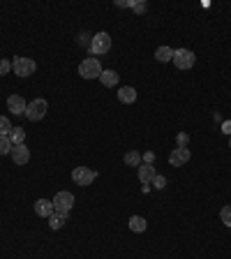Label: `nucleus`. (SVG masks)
<instances>
[{
	"label": "nucleus",
	"instance_id": "obj_1",
	"mask_svg": "<svg viewBox=\"0 0 231 259\" xmlns=\"http://www.w3.org/2000/svg\"><path fill=\"white\" fill-rule=\"evenodd\" d=\"M102 72H104L102 63H99L97 58H93V56L83 58V60L79 63V74L83 77V79H99Z\"/></svg>",
	"mask_w": 231,
	"mask_h": 259
},
{
	"label": "nucleus",
	"instance_id": "obj_2",
	"mask_svg": "<svg viewBox=\"0 0 231 259\" xmlns=\"http://www.w3.org/2000/svg\"><path fill=\"white\" fill-rule=\"evenodd\" d=\"M12 70H14V74H19V77H30V74H35L37 70V63L33 60V58H26V56H17L14 60H12Z\"/></svg>",
	"mask_w": 231,
	"mask_h": 259
},
{
	"label": "nucleus",
	"instance_id": "obj_3",
	"mask_svg": "<svg viewBox=\"0 0 231 259\" xmlns=\"http://www.w3.org/2000/svg\"><path fill=\"white\" fill-rule=\"evenodd\" d=\"M46 109H49V102H46V100H42V98L33 100V102H28L26 118L33 120V123H37V120H42V118L46 116Z\"/></svg>",
	"mask_w": 231,
	"mask_h": 259
},
{
	"label": "nucleus",
	"instance_id": "obj_4",
	"mask_svg": "<svg viewBox=\"0 0 231 259\" xmlns=\"http://www.w3.org/2000/svg\"><path fill=\"white\" fill-rule=\"evenodd\" d=\"M109 49H111V35H109V33H97V35H93L90 54L93 56H104V54H109Z\"/></svg>",
	"mask_w": 231,
	"mask_h": 259
},
{
	"label": "nucleus",
	"instance_id": "obj_5",
	"mask_svg": "<svg viewBox=\"0 0 231 259\" xmlns=\"http://www.w3.org/2000/svg\"><path fill=\"white\" fill-rule=\"evenodd\" d=\"M95 179H97V171L88 169V167H74V169H72V180H74L77 185H81V188H88Z\"/></svg>",
	"mask_w": 231,
	"mask_h": 259
},
{
	"label": "nucleus",
	"instance_id": "obj_6",
	"mask_svg": "<svg viewBox=\"0 0 231 259\" xmlns=\"http://www.w3.org/2000/svg\"><path fill=\"white\" fill-rule=\"evenodd\" d=\"M51 201H54L56 213H65V215H67L72 211V206H74V195H72V192H67V190H60V192H58Z\"/></svg>",
	"mask_w": 231,
	"mask_h": 259
},
{
	"label": "nucleus",
	"instance_id": "obj_7",
	"mask_svg": "<svg viewBox=\"0 0 231 259\" xmlns=\"http://www.w3.org/2000/svg\"><path fill=\"white\" fill-rule=\"evenodd\" d=\"M196 63V56L190 49H173V65L178 70H190Z\"/></svg>",
	"mask_w": 231,
	"mask_h": 259
},
{
	"label": "nucleus",
	"instance_id": "obj_8",
	"mask_svg": "<svg viewBox=\"0 0 231 259\" xmlns=\"http://www.w3.org/2000/svg\"><path fill=\"white\" fill-rule=\"evenodd\" d=\"M12 160H14V164H19V167H23V164H28L30 162V148H28L26 143H17V146H12Z\"/></svg>",
	"mask_w": 231,
	"mask_h": 259
},
{
	"label": "nucleus",
	"instance_id": "obj_9",
	"mask_svg": "<svg viewBox=\"0 0 231 259\" xmlns=\"http://www.w3.org/2000/svg\"><path fill=\"white\" fill-rule=\"evenodd\" d=\"M190 158H192V153H190V148H173L169 155V164L171 167H183V164H187L190 162Z\"/></svg>",
	"mask_w": 231,
	"mask_h": 259
},
{
	"label": "nucleus",
	"instance_id": "obj_10",
	"mask_svg": "<svg viewBox=\"0 0 231 259\" xmlns=\"http://www.w3.org/2000/svg\"><path fill=\"white\" fill-rule=\"evenodd\" d=\"M7 109L14 114V116H21V114H26L28 102L21 98V95H9L7 98Z\"/></svg>",
	"mask_w": 231,
	"mask_h": 259
},
{
	"label": "nucleus",
	"instance_id": "obj_11",
	"mask_svg": "<svg viewBox=\"0 0 231 259\" xmlns=\"http://www.w3.org/2000/svg\"><path fill=\"white\" fill-rule=\"evenodd\" d=\"M35 213L39 215V218H46V220H49V218L56 213L54 201H51V199H44V197H42V199H37V201H35Z\"/></svg>",
	"mask_w": 231,
	"mask_h": 259
},
{
	"label": "nucleus",
	"instance_id": "obj_12",
	"mask_svg": "<svg viewBox=\"0 0 231 259\" xmlns=\"http://www.w3.org/2000/svg\"><path fill=\"white\" fill-rule=\"evenodd\" d=\"M155 176H157V171H155L153 164H141V167H139V180H141L143 185H151Z\"/></svg>",
	"mask_w": 231,
	"mask_h": 259
},
{
	"label": "nucleus",
	"instance_id": "obj_13",
	"mask_svg": "<svg viewBox=\"0 0 231 259\" xmlns=\"http://www.w3.org/2000/svg\"><path fill=\"white\" fill-rule=\"evenodd\" d=\"M118 100L123 104H134L136 102V90L132 86H123V88H118Z\"/></svg>",
	"mask_w": 231,
	"mask_h": 259
},
{
	"label": "nucleus",
	"instance_id": "obj_14",
	"mask_svg": "<svg viewBox=\"0 0 231 259\" xmlns=\"http://www.w3.org/2000/svg\"><path fill=\"white\" fill-rule=\"evenodd\" d=\"M99 81H102L104 88H114L116 83H118V74H116V70H104L102 77H99Z\"/></svg>",
	"mask_w": 231,
	"mask_h": 259
},
{
	"label": "nucleus",
	"instance_id": "obj_15",
	"mask_svg": "<svg viewBox=\"0 0 231 259\" xmlns=\"http://www.w3.org/2000/svg\"><path fill=\"white\" fill-rule=\"evenodd\" d=\"M146 227H148V224H146V218H141V215H132V218H130V229H132L134 234H143Z\"/></svg>",
	"mask_w": 231,
	"mask_h": 259
},
{
	"label": "nucleus",
	"instance_id": "obj_16",
	"mask_svg": "<svg viewBox=\"0 0 231 259\" xmlns=\"http://www.w3.org/2000/svg\"><path fill=\"white\" fill-rule=\"evenodd\" d=\"M155 58H157L160 63H171V60H173V49H171V46H160V49L155 51Z\"/></svg>",
	"mask_w": 231,
	"mask_h": 259
},
{
	"label": "nucleus",
	"instance_id": "obj_17",
	"mask_svg": "<svg viewBox=\"0 0 231 259\" xmlns=\"http://www.w3.org/2000/svg\"><path fill=\"white\" fill-rule=\"evenodd\" d=\"M9 141H12V146H17V143H26V130H23V127H12V132H9Z\"/></svg>",
	"mask_w": 231,
	"mask_h": 259
},
{
	"label": "nucleus",
	"instance_id": "obj_18",
	"mask_svg": "<svg viewBox=\"0 0 231 259\" xmlns=\"http://www.w3.org/2000/svg\"><path fill=\"white\" fill-rule=\"evenodd\" d=\"M125 164H127V167H141V164H143L141 153H136V151L125 153Z\"/></svg>",
	"mask_w": 231,
	"mask_h": 259
},
{
	"label": "nucleus",
	"instance_id": "obj_19",
	"mask_svg": "<svg viewBox=\"0 0 231 259\" xmlns=\"http://www.w3.org/2000/svg\"><path fill=\"white\" fill-rule=\"evenodd\" d=\"M65 222H67V215L65 213H54L49 218V227L51 229H60V227H65Z\"/></svg>",
	"mask_w": 231,
	"mask_h": 259
},
{
	"label": "nucleus",
	"instance_id": "obj_20",
	"mask_svg": "<svg viewBox=\"0 0 231 259\" xmlns=\"http://www.w3.org/2000/svg\"><path fill=\"white\" fill-rule=\"evenodd\" d=\"M12 132V123H9V118L0 116V137H9Z\"/></svg>",
	"mask_w": 231,
	"mask_h": 259
},
{
	"label": "nucleus",
	"instance_id": "obj_21",
	"mask_svg": "<svg viewBox=\"0 0 231 259\" xmlns=\"http://www.w3.org/2000/svg\"><path fill=\"white\" fill-rule=\"evenodd\" d=\"M90 42H93V35H90V33H81V35L77 37V44H79V46H86L88 51H90Z\"/></svg>",
	"mask_w": 231,
	"mask_h": 259
},
{
	"label": "nucleus",
	"instance_id": "obj_22",
	"mask_svg": "<svg viewBox=\"0 0 231 259\" xmlns=\"http://www.w3.org/2000/svg\"><path fill=\"white\" fill-rule=\"evenodd\" d=\"M12 153V141H9V137H0V155H7Z\"/></svg>",
	"mask_w": 231,
	"mask_h": 259
},
{
	"label": "nucleus",
	"instance_id": "obj_23",
	"mask_svg": "<svg viewBox=\"0 0 231 259\" xmlns=\"http://www.w3.org/2000/svg\"><path fill=\"white\" fill-rule=\"evenodd\" d=\"M220 220H222L227 227H231V206H224L222 211H220Z\"/></svg>",
	"mask_w": 231,
	"mask_h": 259
},
{
	"label": "nucleus",
	"instance_id": "obj_24",
	"mask_svg": "<svg viewBox=\"0 0 231 259\" xmlns=\"http://www.w3.org/2000/svg\"><path fill=\"white\" fill-rule=\"evenodd\" d=\"M153 188H155V190H164V188H167V179H164L162 174H157V176L153 179Z\"/></svg>",
	"mask_w": 231,
	"mask_h": 259
},
{
	"label": "nucleus",
	"instance_id": "obj_25",
	"mask_svg": "<svg viewBox=\"0 0 231 259\" xmlns=\"http://www.w3.org/2000/svg\"><path fill=\"white\" fill-rule=\"evenodd\" d=\"M9 70H12V63H9L7 58H0V77L9 74Z\"/></svg>",
	"mask_w": 231,
	"mask_h": 259
},
{
	"label": "nucleus",
	"instance_id": "obj_26",
	"mask_svg": "<svg viewBox=\"0 0 231 259\" xmlns=\"http://www.w3.org/2000/svg\"><path fill=\"white\" fill-rule=\"evenodd\" d=\"M176 141H178V148H187V143H190V134H187V132H180Z\"/></svg>",
	"mask_w": 231,
	"mask_h": 259
},
{
	"label": "nucleus",
	"instance_id": "obj_27",
	"mask_svg": "<svg viewBox=\"0 0 231 259\" xmlns=\"http://www.w3.org/2000/svg\"><path fill=\"white\" fill-rule=\"evenodd\" d=\"M132 9L136 12V14H143V12L148 9V5H146V2H134L132 0Z\"/></svg>",
	"mask_w": 231,
	"mask_h": 259
},
{
	"label": "nucleus",
	"instance_id": "obj_28",
	"mask_svg": "<svg viewBox=\"0 0 231 259\" xmlns=\"http://www.w3.org/2000/svg\"><path fill=\"white\" fill-rule=\"evenodd\" d=\"M141 158H143V164H153V162H155V153H153V151H146Z\"/></svg>",
	"mask_w": 231,
	"mask_h": 259
},
{
	"label": "nucleus",
	"instance_id": "obj_29",
	"mask_svg": "<svg viewBox=\"0 0 231 259\" xmlns=\"http://www.w3.org/2000/svg\"><path fill=\"white\" fill-rule=\"evenodd\" d=\"M116 7H132V0H118Z\"/></svg>",
	"mask_w": 231,
	"mask_h": 259
},
{
	"label": "nucleus",
	"instance_id": "obj_30",
	"mask_svg": "<svg viewBox=\"0 0 231 259\" xmlns=\"http://www.w3.org/2000/svg\"><path fill=\"white\" fill-rule=\"evenodd\" d=\"M222 132H224V134H229V137H231V120L222 123Z\"/></svg>",
	"mask_w": 231,
	"mask_h": 259
},
{
	"label": "nucleus",
	"instance_id": "obj_31",
	"mask_svg": "<svg viewBox=\"0 0 231 259\" xmlns=\"http://www.w3.org/2000/svg\"><path fill=\"white\" fill-rule=\"evenodd\" d=\"M229 148H231V137H229Z\"/></svg>",
	"mask_w": 231,
	"mask_h": 259
}]
</instances>
